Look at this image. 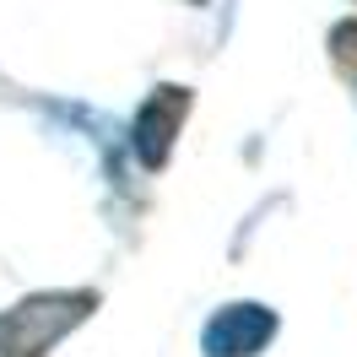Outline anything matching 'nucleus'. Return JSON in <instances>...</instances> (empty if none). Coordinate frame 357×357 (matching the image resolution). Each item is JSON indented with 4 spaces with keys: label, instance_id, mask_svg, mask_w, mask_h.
Wrapping results in <instances>:
<instances>
[{
    "label": "nucleus",
    "instance_id": "obj_3",
    "mask_svg": "<svg viewBox=\"0 0 357 357\" xmlns=\"http://www.w3.org/2000/svg\"><path fill=\"white\" fill-rule=\"evenodd\" d=\"M331 54H335V66H341V76L357 82V22H341L331 33Z\"/></svg>",
    "mask_w": 357,
    "mask_h": 357
},
{
    "label": "nucleus",
    "instance_id": "obj_1",
    "mask_svg": "<svg viewBox=\"0 0 357 357\" xmlns=\"http://www.w3.org/2000/svg\"><path fill=\"white\" fill-rule=\"evenodd\" d=\"M98 309L92 292H38L0 314V357H44Z\"/></svg>",
    "mask_w": 357,
    "mask_h": 357
},
{
    "label": "nucleus",
    "instance_id": "obj_2",
    "mask_svg": "<svg viewBox=\"0 0 357 357\" xmlns=\"http://www.w3.org/2000/svg\"><path fill=\"white\" fill-rule=\"evenodd\" d=\"M184 109H190V92L184 87H157L141 103V114H135V146L146 157V168L168 162V146H174L178 125H184Z\"/></svg>",
    "mask_w": 357,
    "mask_h": 357
}]
</instances>
